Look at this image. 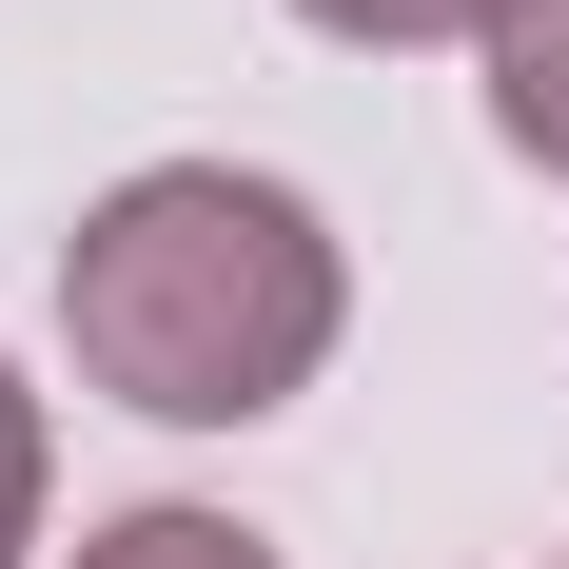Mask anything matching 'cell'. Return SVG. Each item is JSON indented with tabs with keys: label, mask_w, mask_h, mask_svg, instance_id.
<instances>
[{
	"label": "cell",
	"mask_w": 569,
	"mask_h": 569,
	"mask_svg": "<svg viewBox=\"0 0 569 569\" xmlns=\"http://www.w3.org/2000/svg\"><path fill=\"white\" fill-rule=\"evenodd\" d=\"M59 335L99 373L118 412H158V432H256L335 373L353 335V276L315 197L295 177H236V158H158L118 177L99 217L59 236Z\"/></svg>",
	"instance_id": "6da1fadb"
},
{
	"label": "cell",
	"mask_w": 569,
	"mask_h": 569,
	"mask_svg": "<svg viewBox=\"0 0 569 569\" xmlns=\"http://www.w3.org/2000/svg\"><path fill=\"white\" fill-rule=\"evenodd\" d=\"M491 138L530 177H569V0H530L511 40H491Z\"/></svg>",
	"instance_id": "7a4b0ae2"
},
{
	"label": "cell",
	"mask_w": 569,
	"mask_h": 569,
	"mask_svg": "<svg viewBox=\"0 0 569 569\" xmlns=\"http://www.w3.org/2000/svg\"><path fill=\"white\" fill-rule=\"evenodd\" d=\"M79 569H276V530H236V511H118V530H79Z\"/></svg>",
	"instance_id": "3957f363"
},
{
	"label": "cell",
	"mask_w": 569,
	"mask_h": 569,
	"mask_svg": "<svg viewBox=\"0 0 569 569\" xmlns=\"http://www.w3.org/2000/svg\"><path fill=\"white\" fill-rule=\"evenodd\" d=\"M295 20H315V40H373V59H412V40H471V59H491L530 0H295Z\"/></svg>",
	"instance_id": "277c9868"
},
{
	"label": "cell",
	"mask_w": 569,
	"mask_h": 569,
	"mask_svg": "<svg viewBox=\"0 0 569 569\" xmlns=\"http://www.w3.org/2000/svg\"><path fill=\"white\" fill-rule=\"evenodd\" d=\"M40 550V393H20V353H0V569Z\"/></svg>",
	"instance_id": "5b68a950"
}]
</instances>
